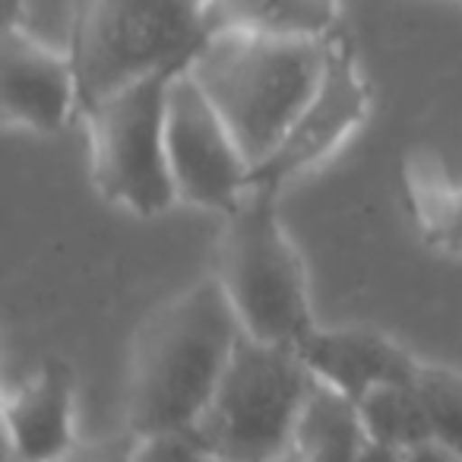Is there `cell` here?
Masks as SVG:
<instances>
[{"mask_svg":"<svg viewBox=\"0 0 462 462\" xmlns=\"http://www.w3.org/2000/svg\"><path fill=\"white\" fill-rule=\"evenodd\" d=\"M245 327L216 276H203L149 310L127 358L124 428L193 430Z\"/></svg>","mask_w":462,"mask_h":462,"instance_id":"6da1fadb","label":"cell"},{"mask_svg":"<svg viewBox=\"0 0 462 462\" xmlns=\"http://www.w3.org/2000/svg\"><path fill=\"white\" fill-rule=\"evenodd\" d=\"M329 42L216 29L190 58L187 73L228 124L251 168L270 155L317 89Z\"/></svg>","mask_w":462,"mask_h":462,"instance_id":"7a4b0ae2","label":"cell"},{"mask_svg":"<svg viewBox=\"0 0 462 462\" xmlns=\"http://www.w3.org/2000/svg\"><path fill=\"white\" fill-rule=\"evenodd\" d=\"M212 276L254 339L298 346L317 327L308 270L279 216L276 193L247 190L225 216Z\"/></svg>","mask_w":462,"mask_h":462,"instance_id":"3957f363","label":"cell"},{"mask_svg":"<svg viewBox=\"0 0 462 462\" xmlns=\"http://www.w3.org/2000/svg\"><path fill=\"white\" fill-rule=\"evenodd\" d=\"M209 32V0H77L67 51L79 108L152 73L187 67Z\"/></svg>","mask_w":462,"mask_h":462,"instance_id":"277c9868","label":"cell"},{"mask_svg":"<svg viewBox=\"0 0 462 462\" xmlns=\"http://www.w3.org/2000/svg\"><path fill=\"white\" fill-rule=\"evenodd\" d=\"M314 383L295 346L245 333L190 434L222 462H276L291 449Z\"/></svg>","mask_w":462,"mask_h":462,"instance_id":"5b68a950","label":"cell"},{"mask_svg":"<svg viewBox=\"0 0 462 462\" xmlns=\"http://www.w3.org/2000/svg\"><path fill=\"white\" fill-rule=\"evenodd\" d=\"M174 73H152L79 108L89 136L92 184L98 197L130 216L155 218L178 203L165 143Z\"/></svg>","mask_w":462,"mask_h":462,"instance_id":"8992f818","label":"cell"},{"mask_svg":"<svg viewBox=\"0 0 462 462\" xmlns=\"http://www.w3.org/2000/svg\"><path fill=\"white\" fill-rule=\"evenodd\" d=\"M367 115L371 86L361 73L352 42L339 32L329 42L327 67L317 89L289 124L282 140L270 149V155L251 168V190H270L279 197L282 187L333 159L358 134Z\"/></svg>","mask_w":462,"mask_h":462,"instance_id":"52a82bcc","label":"cell"},{"mask_svg":"<svg viewBox=\"0 0 462 462\" xmlns=\"http://www.w3.org/2000/svg\"><path fill=\"white\" fill-rule=\"evenodd\" d=\"M165 143L178 203L228 216L247 197L251 162L187 67L168 86Z\"/></svg>","mask_w":462,"mask_h":462,"instance_id":"ba28073f","label":"cell"},{"mask_svg":"<svg viewBox=\"0 0 462 462\" xmlns=\"http://www.w3.org/2000/svg\"><path fill=\"white\" fill-rule=\"evenodd\" d=\"M0 117L7 127L58 136L79 117V79L67 48H51L26 26H4Z\"/></svg>","mask_w":462,"mask_h":462,"instance_id":"9c48e42d","label":"cell"},{"mask_svg":"<svg viewBox=\"0 0 462 462\" xmlns=\"http://www.w3.org/2000/svg\"><path fill=\"white\" fill-rule=\"evenodd\" d=\"M317 383L361 402L371 390L390 383H415L421 358L377 327H320L317 323L295 346Z\"/></svg>","mask_w":462,"mask_h":462,"instance_id":"30bf717a","label":"cell"},{"mask_svg":"<svg viewBox=\"0 0 462 462\" xmlns=\"http://www.w3.org/2000/svg\"><path fill=\"white\" fill-rule=\"evenodd\" d=\"M7 456L16 462H58L83 437L77 430V374L51 355L4 399Z\"/></svg>","mask_w":462,"mask_h":462,"instance_id":"8fae6325","label":"cell"},{"mask_svg":"<svg viewBox=\"0 0 462 462\" xmlns=\"http://www.w3.org/2000/svg\"><path fill=\"white\" fill-rule=\"evenodd\" d=\"M209 26L327 42L339 35V0H209Z\"/></svg>","mask_w":462,"mask_h":462,"instance_id":"7c38bea8","label":"cell"},{"mask_svg":"<svg viewBox=\"0 0 462 462\" xmlns=\"http://www.w3.org/2000/svg\"><path fill=\"white\" fill-rule=\"evenodd\" d=\"M367 430L358 402L342 393L314 383L298 415L291 453L301 462H355L367 447Z\"/></svg>","mask_w":462,"mask_h":462,"instance_id":"4fadbf2b","label":"cell"},{"mask_svg":"<svg viewBox=\"0 0 462 462\" xmlns=\"http://www.w3.org/2000/svg\"><path fill=\"white\" fill-rule=\"evenodd\" d=\"M358 411L371 443H383V447L405 453V449L430 440L424 409L418 402V393L411 383L377 386V390H371L361 399Z\"/></svg>","mask_w":462,"mask_h":462,"instance_id":"5bb4252c","label":"cell"},{"mask_svg":"<svg viewBox=\"0 0 462 462\" xmlns=\"http://www.w3.org/2000/svg\"><path fill=\"white\" fill-rule=\"evenodd\" d=\"M411 386L424 409L430 440L462 456V371L440 361H421Z\"/></svg>","mask_w":462,"mask_h":462,"instance_id":"9a60e30c","label":"cell"},{"mask_svg":"<svg viewBox=\"0 0 462 462\" xmlns=\"http://www.w3.org/2000/svg\"><path fill=\"white\" fill-rule=\"evenodd\" d=\"M409 184L424 241L437 251L462 254V187L437 180L421 184L418 178H411Z\"/></svg>","mask_w":462,"mask_h":462,"instance_id":"2e32d148","label":"cell"},{"mask_svg":"<svg viewBox=\"0 0 462 462\" xmlns=\"http://www.w3.org/2000/svg\"><path fill=\"white\" fill-rule=\"evenodd\" d=\"M206 449L190 430H152L136 434L130 462H203Z\"/></svg>","mask_w":462,"mask_h":462,"instance_id":"e0dca14e","label":"cell"},{"mask_svg":"<svg viewBox=\"0 0 462 462\" xmlns=\"http://www.w3.org/2000/svg\"><path fill=\"white\" fill-rule=\"evenodd\" d=\"M136 447V430L124 428L117 434L108 437H89V440H79L64 459L58 462H130Z\"/></svg>","mask_w":462,"mask_h":462,"instance_id":"ac0fdd59","label":"cell"},{"mask_svg":"<svg viewBox=\"0 0 462 462\" xmlns=\"http://www.w3.org/2000/svg\"><path fill=\"white\" fill-rule=\"evenodd\" d=\"M402 462H462V456L440 447L437 440H424V443H418V447L405 449Z\"/></svg>","mask_w":462,"mask_h":462,"instance_id":"d6986e66","label":"cell"},{"mask_svg":"<svg viewBox=\"0 0 462 462\" xmlns=\"http://www.w3.org/2000/svg\"><path fill=\"white\" fill-rule=\"evenodd\" d=\"M402 456H405L402 449L383 447V443H367L355 462H402Z\"/></svg>","mask_w":462,"mask_h":462,"instance_id":"ffe728a7","label":"cell"},{"mask_svg":"<svg viewBox=\"0 0 462 462\" xmlns=\"http://www.w3.org/2000/svg\"><path fill=\"white\" fill-rule=\"evenodd\" d=\"M4 26H26V0H4Z\"/></svg>","mask_w":462,"mask_h":462,"instance_id":"44dd1931","label":"cell"},{"mask_svg":"<svg viewBox=\"0 0 462 462\" xmlns=\"http://www.w3.org/2000/svg\"><path fill=\"white\" fill-rule=\"evenodd\" d=\"M276 462H301V459H298V456H295V453H291V449H289V453H285V456H279Z\"/></svg>","mask_w":462,"mask_h":462,"instance_id":"7402d4cb","label":"cell"},{"mask_svg":"<svg viewBox=\"0 0 462 462\" xmlns=\"http://www.w3.org/2000/svg\"><path fill=\"white\" fill-rule=\"evenodd\" d=\"M203 462H222V459H216V456H203Z\"/></svg>","mask_w":462,"mask_h":462,"instance_id":"603a6c76","label":"cell"},{"mask_svg":"<svg viewBox=\"0 0 462 462\" xmlns=\"http://www.w3.org/2000/svg\"><path fill=\"white\" fill-rule=\"evenodd\" d=\"M453 4H459V7H462V0H453Z\"/></svg>","mask_w":462,"mask_h":462,"instance_id":"cb8c5ba5","label":"cell"}]
</instances>
